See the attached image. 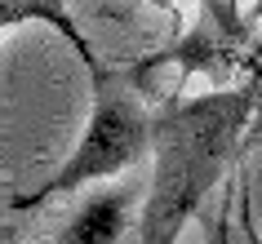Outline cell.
Segmentation results:
<instances>
[{"mask_svg":"<svg viewBox=\"0 0 262 244\" xmlns=\"http://www.w3.org/2000/svg\"><path fill=\"white\" fill-rule=\"evenodd\" d=\"M262 102V84L213 89L182 102H169L151 116V187L138 217V244H178L187 222L213 195L235 156L245 151V134Z\"/></svg>","mask_w":262,"mask_h":244,"instance_id":"6da1fadb","label":"cell"},{"mask_svg":"<svg viewBox=\"0 0 262 244\" xmlns=\"http://www.w3.org/2000/svg\"><path fill=\"white\" fill-rule=\"evenodd\" d=\"M23 23H49V27L76 49V58H80L84 67H98L89 40L80 36V27H76L71 14H67V0H0V31L23 27Z\"/></svg>","mask_w":262,"mask_h":244,"instance_id":"5b68a950","label":"cell"},{"mask_svg":"<svg viewBox=\"0 0 262 244\" xmlns=\"http://www.w3.org/2000/svg\"><path fill=\"white\" fill-rule=\"evenodd\" d=\"M156 9H173V0H151Z\"/></svg>","mask_w":262,"mask_h":244,"instance_id":"52a82bcc","label":"cell"},{"mask_svg":"<svg viewBox=\"0 0 262 244\" xmlns=\"http://www.w3.org/2000/svg\"><path fill=\"white\" fill-rule=\"evenodd\" d=\"M134 200H138V187H111L89 195L76 209V217L58 231L54 244H120L129 213H134Z\"/></svg>","mask_w":262,"mask_h":244,"instance_id":"277c9868","label":"cell"},{"mask_svg":"<svg viewBox=\"0 0 262 244\" xmlns=\"http://www.w3.org/2000/svg\"><path fill=\"white\" fill-rule=\"evenodd\" d=\"M240 227H245V244H262L258 227H253V209H249V191H240Z\"/></svg>","mask_w":262,"mask_h":244,"instance_id":"8992f818","label":"cell"},{"mask_svg":"<svg viewBox=\"0 0 262 244\" xmlns=\"http://www.w3.org/2000/svg\"><path fill=\"white\" fill-rule=\"evenodd\" d=\"M89 84H94V111H89V124H84L76 151L36 191L14 195L9 213L40 209V204L58 200V195H71V191L89 187V182L116 178L151 156V107L138 94V84L129 76H120V71H107L102 62L89 67Z\"/></svg>","mask_w":262,"mask_h":244,"instance_id":"7a4b0ae2","label":"cell"},{"mask_svg":"<svg viewBox=\"0 0 262 244\" xmlns=\"http://www.w3.org/2000/svg\"><path fill=\"white\" fill-rule=\"evenodd\" d=\"M245 45H249V31H245V23H240L235 0H200V23H195V31L182 45H173L169 54L151 58V62L178 58L187 76H191V71L222 76V71H231L235 62H240Z\"/></svg>","mask_w":262,"mask_h":244,"instance_id":"3957f363","label":"cell"}]
</instances>
